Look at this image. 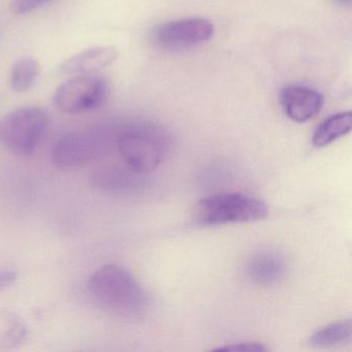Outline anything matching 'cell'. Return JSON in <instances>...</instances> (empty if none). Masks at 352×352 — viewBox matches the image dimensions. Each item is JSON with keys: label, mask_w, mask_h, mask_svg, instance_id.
Wrapping results in <instances>:
<instances>
[{"label": "cell", "mask_w": 352, "mask_h": 352, "mask_svg": "<svg viewBox=\"0 0 352 352\" xmlns=\"http://www.w3.org/2000/svg\"><path fill=\"white\" fill-rule=\"evenodd\" d=\"M88 292L104 310L121 316H137L147 306V296L135 276L118 265H106L90 276Z\"/></svg>", "instance_id": "cell-1"}, {"label": "cell", "mask_w": 352, "mask_h": 352, "mask_svg": "<svg viewBox=\"0 0 352 352\" xmlns=\"http://www.w3.org/2000/svg\"><path fill=\"white\" fill-rule=\"evenodd\" d=\"M117 149L129 170L145 176L162 164L168 143L164 131L155 125L131 123L119 133Z\"/></svg>", "instance_id": "cell-2"}, {"label": "cell", "mask_w": 352, "mask_h": 352, "mask_svg": "<svg viewBox=\"0 0 352 352\" xmlns=\"http://www.w3.org/2000/svg\"><path fill=\"white\" fill-rule=\"evenodd\" d=\"M269 214L265 201L244 193H218L199 201L195 219L201 226L248 223L265 219Z\"/></svg>", "instance_id": "cell-3"}, {"label": "cell", "mask_w": 352, "mask_h": 352, "mask_svg": "<svg viewBox=\"0 0 352 352\" xmlns=\"http://www.w3.org/2000/svg\"><path fill=\"white\" fill-rule=\"evenodd\" d=\"M50 116L44 108L26 106L0 118V144L12 153L30 155L48 129Z\"/></svg>", "instance_id": "cell-4"}, {"label": "cell", "mask_w": 352, "mask_h": 352, "mask_svg": "<svg viewBox=\"0 0 352 352\" xmlns=\"http://www.w3.org/2000/svg\"><path fill=\"white\" fill-rule=\"evenodd\" d=\"M109 94L110 87L102 78L75 76L57 88L53 104L65 114H81L102 106Z\"/></svg>", "instance_id": "cell-5"}, {"label": "cell", "mask_w": 352, "mask_h": 352, "mask_svg": "<svg viewBox=\"0 0 352 352\" xmlns=\"http://www.w3.org/2000/svg\"><path fill=\"white\" fill-rule=\"evenodd\" d=\"M214 34V25L205 18H185L164 22L150 34V42L168 52L189 50L205 44Z\"/></svg>", "instance_id": "cell-6"}, {"label": "cell", "mask_w": 352, "mask_h": 352, "mask_svg": "<svg viewBox=\"0 0 352 352\" xmlns=\"http://www.w3.org/2000/svg\"><path fill=\"white\" fill-rule=\"evenodd\" d=\"M279 98L286 116L296 123L312 120L319 114L324 102L320 92L300 85L282 88Z\"/></svg>", "instance_id": "cell-7"}, {"label": "cell", "mask_w": 352, "mask_h": 352, "mask_svg": "<svg viewBox=\"0 0 352 352\" xmlns=\"http://www.w3.org/2000/svg\"><path fill=\"white\" fill-rule=\"evenodd\" d=\"M98 152V146L89 138L69 133L53 147L52 162L59 168H79L96 158Z\"/></svg>", "instance_id": "cell-8"}, {"label": "cell", "mask_w": 352, "mask_h": 352, "mask_svg": "<svg viewBox=\"0 0 352 352\" xmlns=\"http://www.w3.org/2000/svg\"><path fill=\"white\" fill-rule=\"evenodd\" d=\"M116 59L117 51L112 47H94L63 61L59 67V71L63 75H88L107 69Z\"/></svg>", "instance_id": "cell-9"}, {"label": "cell", "mask_w": 352, "mask_h": 352, "mask_svg": "<svg viewBox=\"0 0 352 352\" xmlns=\"http://www.w3.org/2000/svg\"><path fill=\"white\" fill-rule=\"evenodd\" d=\"M247 273L249 278L258 285H275L285 276V259L276 251H261L251 257Z\"/></svg>", "instance_id": "cell-10"}, {"label": "cell", "mask_w": 352, "mask_h": 352, "mask_svg": "<svg viewBox=\"0 0 352 352\" xmlns=\"http://www.w3.org/2000/svg\"><path fill=\"white\" fill-rule=\"evenodd\" d=\"M142 177L127 166H102L90 175L89 181L94 189L102 192L121 193L139 186Z\"/></svg>", "instance_id": "cell-11"}, {"label": "cell", "mask_w": 352, "mask_h": 352, "mask_svg": "<svg viewBox=\"0 0 352 352\" xmlns=\"http://www.w3.org/2000/svg\"><path fill=\"white\" fill-rule=\"evenodd\" d=\"M352 127L351 112L331 115L323 120L313 133L312 143L316 148L327 147L350 133Z\"/></svg>", "instance_id": "cell-12"}, {"label": "cell", "mask_w": 352, "mask_h": 352, "mask_svg": "<svg viewBox=\"0 0 352 352\" xmlns=\"http://www.w3.org/2000/svg\"><path fill=\"white\" fill-rule=\"evenodd\" d=\"M40 75L41 67L38 60L32 57H22L12 67L10 85L15 92L28 91L36 85Z\"/></svg>", "instance_id": "cell-13"}, {"label": "cell", "mask_w": 352, "mask_h": 352, "mask_svg": "<svg viewBox=\"0 0 352 352\" xmlns=\"http://www.w3.org/2000/svg\"><path fill=\"white\" fill-rule=\"evenodd\" d=\"M352 336V323L350 319L331 323L315 331L309 340V344L315 348H331L350 341Z\"/></svg>", "instance_id": "cell-14"}, {"label": "cell", "mask_w": 352, "mask_h": 352, "mask_svg": "<svg viewBox=\"0 0 352 352\" xmlns=\"http://www.w3.org/2000/svg\"><path fill=\"white\" fill-rule=\"evenodd\" d=\"M53 0H13L11 5V11L15 15H28L36 11L40 8L52 3Z\"/></svg>", "instance_id": "cell-15"}, {"label": "cell", "mask_w": 352, "mask_h": 352, "mask_svg": "<svg viewBox=\"0 0 352 352\" xmlns=\"http://www.w3.org/2000/svg\"><path fill=\"white\" fill-rule=\"evenodd\" d=\"M216 351H232V352H263L267 351V348L263 344L257 342H243V343H234L230 345L222 346L215 349Z\"/></svg>", "instance_id": "cell-16"}, {"label": "cell", "mask_w": 352, "mask_h": 352, "mask_svg": "<svg viewBox=\"0 0 352 352\" xmlns=\"http://www.w3.org/2000/svg\"><path fill=\"white\" fill-rule=\"evenodd\" d=\"M18 274L15 270H0V292H3L6 288L10 287L12 284L15 283Z\"/></svg>", "instance_id": "cell-17"}]
</instances>
